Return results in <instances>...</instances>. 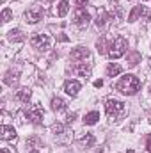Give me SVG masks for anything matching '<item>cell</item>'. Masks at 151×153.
Returning a JSON list of instances; mask_svg holds the SVG:
<instances>
[{
  "mask_svg": "<svg viewBox=\"0 0 151 153\" xmlns=\"http://www.w3.org/2000/svg\"><path fill=\"white\" fill-rule=\"evenodd\" d=\"M115 89H117L119 93L126 94V96H133V94L141 89V80H139L135 75L128 73V75L121 76V80L115 84Z\"/></svg>",
  "mask_w": 151,
  "mask_h": 153,
  "instance_id": "obj_1",
  "label": "cell"
},
{
  "mask_svg": "<svg viewBox=\"0 0 151 153\" xmlns=\"http://www.w3.org/2000/svg\"><path fill=\"white\" fill-rule=\"evenodd\" d=\"M105 112H107V116L110 119H119V117H123L126 114V105L123 102H119V100H112L110 98L105 103Z\"/></svg>",
  "mask_w": 151,
  "mask_h": 153,
  "instance_id": "obj_2",
  "label": "cell"
},
{
  "mask_svg": "<svg viewBox=\"0 0 151 153\" xmlns=\"http://www.w3.org/2000/svg\"><path fill=\"white\" fill-rule=\"evenodd\" d=\"M126 48H128V41L123 38V36H117V38L110 43L107 53H109L110 59H119V57H123V55L126 53Z\"/></svg>",
  "mask_w": 151,
  "mask_h": 153,
  "instance_id": "obj_3",
  "label": "cell"
},
{
  "mask_svg": "<svg viewBox=\"0 0 151 153\" xmlns=\"http://www.w3.org/2000/svg\"><path fill=\"white\" fill-rule=\"evenodd\" d=\"M43 16H44V9L41 5H32L25 11V20L27 23H32V25L38 23L39 20H43Z\"/></svg>",
  "mask_w": 151,
  "mask_h": 153,
  "instance_id": "obj_4",
  "label": "cell"
},
{
  "mask_svg": "<svg viewBox=\"0 0 151 153\" xmlns=\"http://www.w3.org/2000/svg\"><path fill=\"white\" fill-rule=\"evenodd\" d=\"M30 45L38 50H48L52 46V38L46 34H36L34 38L30 39Z\"/></svg>",
  "mask_w": 151,
  "mask_h": 153,
  "instance_id": "obj_5",
  "label": "cell"
},
{
  "mask_svg": "<svg viewBox=\"0 0 151 153\" xmlns=\"http://www.w3.org/2000/svg\"><path fill=\"white\" fill-rule=\"evenodd\" d=\"M89 22H91V14H89L84 7H78L75 11V25L84 29V27L89 25Z\"/></svg>",
  "mask_w": 151,
  "mask_h": 153,
  "instance_id": "obj_6",
  "label": "cell"
},
{
  "mask_svg": "<svg viewBox=\"0 0 151 153\" xmlns=\"http://www.w3.org/2000/svg\"><path fill=\"white\" fill-rule=\"evenodd\" d=\"M43 109H41V105L36 103L30 111H27V117H29V121L32 123V125H39L41 123V119H43Z\"/></svg>",
  "mask_w": 151,
  "mask_h": 153,
  "instance_id": "obj_7",
  "label": "cell"
},
{
  "mask_svg": "<svg viewBox=\"0 0 151 153\" xmlns=\"http://www.w3.org/2000/svg\"><path fill=\"white\" fill-rule=\"evenodd\" d=\"M89 50L87 48H84V46H76L71 50V53H70V57L73 59V61H85V59H89Z\"/></svg>",
  "mask_w": 151,
  "mask_h": 153,
  "instance_id": "obj_8",
  "label": "cell"
},
{
  "mask_svg": "<svg viewBox=\"0 0 151 153\" xmlns=\"http://www.w3.org/2000/svg\"><path fill=\"white\" fill-rule=\"evenodd\" d=\"M80 87H82V84L78 80H66V84H64V91L70 96H76L78 91H80Z\"/></svg>",
  "mask_w": 151,
  "mask_h": 153,
  "instance_id": "obj_9",
  "label": "cell"
},
{
  "mask_svg": "<svg viewBox=\"0 0 151 153\" xmlns=\"http://www.w3.org/2000/svg\"><path fill=\"white\" fill-rule=\"evenodd\" d=\"M2 139L4 141H16V130L14 126H9V125H2Z\"/></svg>",
  "mask_w": 151,
  "mask_h": 153,
  "instance_id": "obj_10",
  "label": "cell"
},
{
  "mask_svg": "<svg viewBox=\"0 0 151 153\" xmlns=\"http://www.w3.org/2000/svg\"><path fill=\"white\" fill-rule=\"evenodd\" d=\"M55 13H57V16H59V18H64V16L70 13V2H68V0H61V2L57 4Z\"/></svg>",
  "mask_w": 151,
  "mask_h": 153,
  "instance_id": "obj_11",
  "label": "cell"
},
{
  "mask_svg": "<svg viewBox=\"0 0 151 153\" xmlns=\"http://www.w3.org/2000/svg\"><path fill=\"white\" fill-rule=\"evenodd\" d=\"M109 20H110V14H109L105 9H101V11L98 13V16H96L94 23H96V27H100V29H101V27H105V23H107Z\"/></svg>",
  "mask_w": 151,
  "mask_h": 153,
  "instance_id": "obj_12",
  "label": "cell"
},
{
  "mask_svg": "<svg viewBox=\"0 0 151 153\" xmlns=\"http://www.w3.org/2000/svg\"><path fill=\"white\" fill-rule=\"evenodd\" d=\"M30 89L29 87H21V89H18L16 91V100H20L21 103H27L29 100H30Z\"/></svg>",
  "mask_w": 151,
  "mask_h": 153,
  "instance_id": "obj_13",
  "label": "cell"
},
{
  "mask_svg": "<svg viewBox=\"0 0 151 153\" xmlns=\"http://www.w3.org/2000/svg\"><path fill=\"white\" fill-rule=\"evenodd\" d=\"M75 73L80 76H89L91 75V66L89 64H84V62H78L75 66Z\"/></svg>",
  "mask_w": 151,
  "mask_h": 153,
  "instance_id": "obj_14",
  "label": "cell"
},
{
  "mask_svg": "<svg viewBox=\"0 0 151 153\" xmlns=\"http://www.w3.org/2000/svg\"><path fill=\"white\" fill-rule=\"evenodd\" d=\"M123 71V68L119 66V64H115V62H110L109 66H107V76H117L119 73Z\"/></svg>",
  "mask_w": 151,
  "mask_h": 153,
  "instance_id": "obj_15",
  "label": "cell"
},
{
  "mask_svg": "<svg viewBox=\"0 0 151 153\" xmlns=\"http://www.w3.org/2000/svg\"><path fill=\"white\" fill-rule=\"evenodd\" d=\"M52 109L55 112H61V111H66V102L62 98H53L52 100Z\"/></svg>",
  "mask_w": 151,
  "mask_h": 153,
  "instance_id": "obj_16",
  "label": "cell"
},
{
  "mask_svg": "<svg viewBox=\"0 0 151 153\" xmlns=\"http://www.w3.org/2000/svg\"><path fill=\"white\" fill-rule=\"evenodd\" d=\"M98 119H100V112L93 111V112L85 114V117H84V123H85V125H96V123H98Z\"/></svg>",
  "mask_w": 151,
  "mask_h": 153,
  "instance_id": "obj_17",
  "label": "cell"
},
{
  "mask_svg": "<svg viewBox=\"0 0 151 153\" xmlns=\"http://www.w3.org/2000/svg\"><path fill=\"white\" fill-rule=\"evenodd\" d=\"M142 7H144V5H135V7L132 9V13L128 14V22H135L139 16H142Z\"/></svg>",
  "mask_w": 151,
  "mask_h": 153,
  "instance_id": "obj_18",
  "label": "cell"
},
{
  "mask_svg": "<svg viewBox=\"0 0 151 153\" xmlns=\"http://www.w3.org/2000/svg\"><path fill=\"white\" fill-rule=\"evenodd\" d=\"M4 82H5L7 85H14V84L18 82V73L7 71V73H5V76H4Z\"/></svg>",
  "mask_w": 151,
  "mask_h": 153,
  "instance_id": "obj_19",
  "label": "cell"
},
{
  "mask_svg": "<svg viewBox=\"0 0 151 153\" xmlns=\"http://www.w3.org/2000/svg\"><path fill=\"white\" fill-rule=\"evenodd\" d=\"M82 143H84L85 148H91V146L94 144V135H93V134H85V135L82 137Z\"/></svg>",
  "mask_w": 151,
  "mask_h": 153,
  "instance_id": "obj_20",
  "label": "cell"
},
{
  "mask_svg": "<svg viewBox=\"0 0 151 153\" xmlns=\"http://www.w3.org/2000/svg\"><path fill=\"white\" fill-rule=\"evenodd\" d=\"M9 39H11V41H21V39H23L21 30H18V29H16V30H11V32H9Z\"/></svg>",
  "mask_w": 151,
  "mask_h": 153,
  "instance_id": "obj_21",
  "label": "cell"
},
{
  "mask_svg": "<svg viewBox=\"0 0 151 153\" xmlns=\"http://www.w3.org/2000/svg\"><path fill=\"white\" fill-rule=\"evenodd\" d=\"M11 18H13V11L5 7V9L2 11V22H4V23H7V22H11Z\"/></svg>",
  "mask_w": 151,
  "mask_h": 153,
  "instance_id": "obj_22",
  "label": "cell"
},
{
  "mask_svg": "<svg viewBox=\"0 0 151 153\" xmlns=\"http://www.w3.org/2000/svg\"><path fill=\"white\" fill-rule=\"evenodd\" d=\"M96 46H98V52L100 53H105V52H109L107 48H105V38H101L98 43H96Z\"/></svg>",
  "mask_w": 151,
  "mask_h": 153,
  "instance_id": "obj_23",
  "label": "cell"
},
{
  "mask_svg": "<svg viewBox=\"0 0 151 153\" xmlns=\"http://www.w3.org/2000/svg\"><path fill=\"white\" fill-rule=\"evenodd\" d=\"M52 130H53V134H62V132H64V126H62V125H53Z\"/></svg>",
  "mask_w": 151,
  "mask_h": 153,
  "instance_id": "obj_24",
  "label": "cell"
},
{
  "mask_svg": "<svg viewBox=\"0 0 151 153\" xmlns=\"http://www.w3.org/2000/svg\"><path fill=\"white\" fill-rule=\"evenodd\" d=\"M146 148H148V152L151 153V134L148 135V139H146Z\"/></svg>",
  "mask_w": 151,
  "mask_h": 153,
  "instance_id": "obj_25",
  "label": "cell"
},
{
  "mask_svg": "<svg viewBox=\"0 0 151 153\" xmlns=\"http://www.w3.org/2000/svg\"><path fill=\"white\" fill-rule=\"evenodd\" d=\"M87 2H89V0H75V4L78 5V7H82V5H85Z\"/></svg>",
  "mask_w": 151,
  "mask_h": 153,
  "instance_id": "obj_26",
  "label": "cell"
},
{
  "mask_svg": "<svg viewBox=\"0 0 151 153\" xmlns=\"http://www.w3.org/2000/svg\"><path fill=\"white\" fill-rule=\"evenodd\" d=\"M101 85H103V80H96L94 82V87H101Z\"/></svg>",
  "mask_w": 151,
  "mask_h": 153,
  "instance_id": "obj_27",
  "label": "cell"
},
{
  "mask_svg": "<svg viewBox=\"0 0 151 153\" xmlns=\"http://www.w3.org/2000/svg\"><path fill=\"white\" fill-rule=\"evenodd\" d=\"M75 117H76V114H70V116H68V123H71Z\"/></svg>",
  "mask_w": 151,
  "mask_h": 153,
  "instance_id": "obj_28",
  "label": "cell"
},
{
  "mask_svg": "<svg viewBox=\"0 0 151 153\" xmlns=\"http://www.w3.org/2000/svg\"><path fill=\"white\" fill-rule=\"evenodd\" d=\"M2 153H11V152H9L7 148H2Z\"/></svg>",
  "mask_w": 151,
  "mask_h": 153,
  "instance_id": "obj_29",
  "label": "cell"
},
{
  "mask_svg": "<svg viewBox=\"0 0 151 153\" xmlns=\"http://www.w3.org/2000/svg\"><path fill=\"white\" fill-rule=\"evenodd\" d=\"M30 153H39V152H38V150H32V152H30Z\"/></svg>",
  "mask_w": 151,
  "mask_h": 153,
  "instance_id": "obj_30",
  "label": "cell"
}]
</instances>
